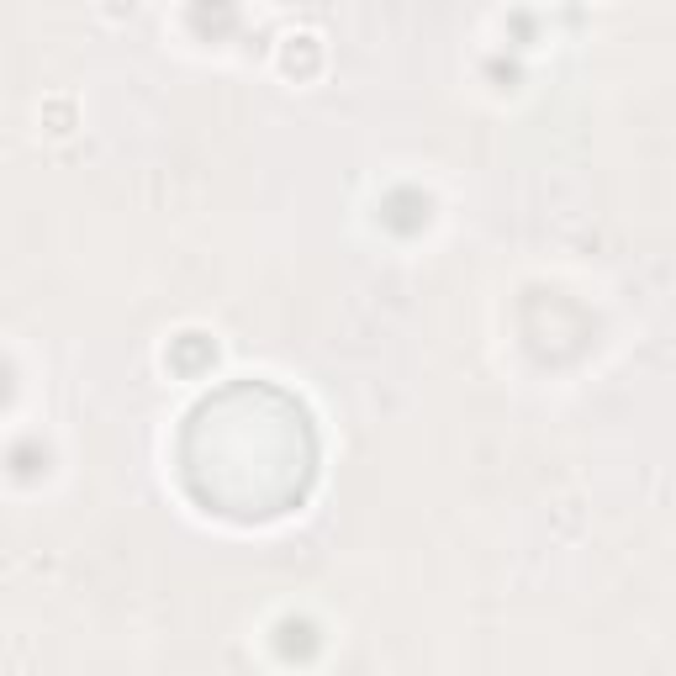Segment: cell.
I'll use <instances>...</instances> for the list:
<instances>
[{
	"instance_id": "1",
	"label": "cell",
	"mask_w": 676,
	"mask_h": 676,
	"mask_svg": "<svg viewBox=\"0 0 676 676\" xmlns=\"http://www.w3.org/2000/svg\"><path fill=\"white\" fill-rule=\"evenodd\" d=\"M37 117H53L48 133H59V138H69V133H74V101H69V96H53L43 111H37Z\"/></svg>"
},
{
	"instance_id": "2",
	"label": "cell",
	"mask_w": 676,
	"mask_h": 676,
	"mask_svg": "<svg viewBox=\"0 0 676 676\" xmlns=\"http://www.w3.org/2000/svg\"><path fill=\"white\" fill-rule=\"evenodd\" d=\"M138 0H106V16H133Z\"/></svg>"
}]
</instances>
